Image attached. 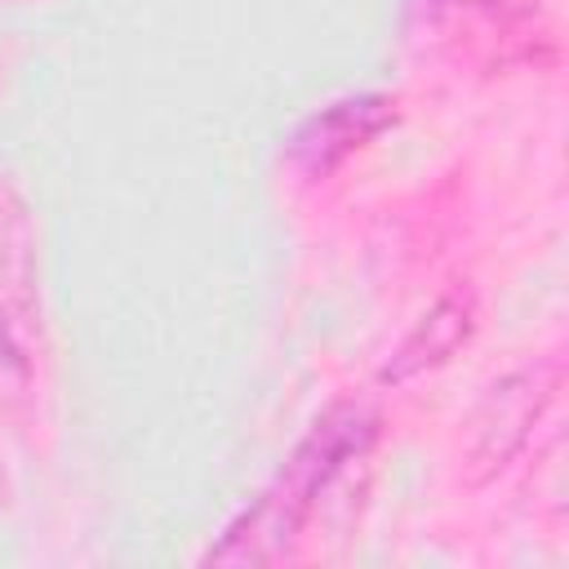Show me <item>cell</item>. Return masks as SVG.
<instances>
[{
    "label": "cell",
    "mask_w": 569,
    "mask_h": 569,
    "mask_svg": "<svg viewBox=\"0 0 569 569\" xmlns=\"http://www.w3.org/2000/svg\"><path fill=\"white\" fill-rule=\"evenodd\" d=\"M462 338H467V302L449 298V302H440L431 316H422V325L400 342V351H396L391 365H387V378H409V373H418V369L445 360Z\"/></svg>",
    "instance_id": "obj_3"
},
{
    "label": "cell",
    "mask_w": 569,
    "mask_h": 569,
    "mask_svg": "<svg viewBox=\"0 0 569 569\" xmlns=\"http://www.w3.org/2000/svg\"><path fill=\"white\" fill-rule=\"evenodd\" d=\"M396 102L382 93H360V98H342L320 107L316 116H307L293 138H289V164L302 169L307 178H320L329 169H338L347 156H356L365 142H373L387 124Z\"/></svg>",
    "instance_id": "obj_2"
},
{
    "label": "cell",
    "mask_w": 569,
    "mask_h": 569,
    "mask_svg": "<svg viewBox=\"0 0 569 569\" xmlns=\"http://www.w3.org/2000/svg\"><path fill=\"white\" fill-rule=\"evenodd\" d=\"M378 440V418L365 405H333L302 445L289 453L280 476L262 489V498L204 551V565H276L302 538L320 493L338 480V471L369 453Z\"/></svg>",
    "instance_id": "obj_1"
}]
</instances>
